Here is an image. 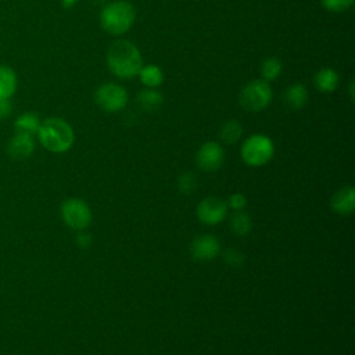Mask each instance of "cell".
<instances>
[{
    "label": "cell",
    "instance_id": "obj_1",
    "mask_svg": "<svg viewBox=\"0 0 355 355\" xmlns=\"http://www.w3.org/2000/svg\"><path fill=\"white\" fill-rule=\"evenodd\" d=\"M107 65L112 75L130 79L139 75L143 64L139 49L129 40H116L107 51Z\"/></svg>",
    "mask_w": 355,
    "mask_h": 355
},
{
    "label": "cell",
    "instance_id": "obj_2",
    "mask_svg": "<svg viewBox=\"0 0 355 355\" xmlns=\"http://www.w3.org/2000/svg\"><path fill=\"white\" fill-rule=\"evenodd\" d=\"M37 136L43 147L53 153L68 151L75 140L73 129L71 125L61 118H47L40 122Z\"/></svg>",
    "mask_w": 355,
    "mask_h": 355
},
{
    "label": "cell",
    "instance_id": "obj_3",
    "mask_svg": "<svg viewBox=\"0 0 355 355\" xmlns=\"http://www.w3.org/2000/svg\"><path fill=\"white\" fill-rule=\"evenodd\" d=\"M135 18V7L126 0H116L103 8L100 14V24L107 33L119 36L130 29Z\"/></svg>",
    "mask_w": 355,
    "mask_h": 355
},
{
    "label": "cell",
    "instance_id": "obj_4",
    "mask_svg": "<svg viewBox=\"0 0 355 355\" xmlns=\"http://www.w3.org/2000/svg\"><path fill=\"white\" fill-rule=\"evenodd\" d=\"M275 154L272 140L265 135H252L241 146V158L250 166H262L268 164Z\"/></svg>",
    "mask_w": 355,
    "mask_h": 355
},
{
    "label": "cell",
    "instance_id": "obj_5",
    "mask_svg": "<svg viewBox=\"0 0 355 355\" xmlns=\"http://www.w3.org/2000/svg\"><path fill=\"white\" fill-rule=\"evenodd\" d=\"M240 105L250 112H258L265 110L272 101V89L269 82L263 79H255L247 83L239 94Z\"/></svg>",
    "mask_w": 355,
    "mask_h": 355
},
{
    "label": "cell",
    "instance_id": "obj_6",
    "mask_svg": "<svg viewBox=\"0 0 355 355\" xmlns=\"http://www.w3.org/2000/svg\"><path fill=\"white\" fill-rule=\"evenodd\" d=\"M94 100L97 105L105 112H118L126 107L128 93L121 85L110 82L97 87Z\"/></svg>",
    "mask_w": 355,
    "mask_h": 355
},
{
    "label": "cell",
    "instance_id": "obj_7",
    "mask_svg": "<svg viewBox=\"0 0 355 355\" xmlns=\"http://www.w3.org/2000/svg\"><path fill=\"white\" fill-rule=\"evenodd\" d=\"M64 222L75 230H83L92 222V211L80 198H68L61 205Z\"/></svg>",
    "mask_w": 355,
    "mask_h": 355
},
{
    "label": "cell",
    "instance_id": "obj_8",
    "mask_svg": "<svg viewBox=\"0 0 355 355\" xmlns=\"http://www.w3.org/2000/svg\"><path fill=\"white\" fill-rule=\"evenodd\" d=\"M223 161H225V151L222 146L216 141L204 143L196 154V164L204 172L218 171L222 166Z\"/></svg>",
    "mask_w": 355,
    "mask_h": 355
},
{
    "label": "cell",
    "instance_id": "obj_9",
    "mask_svg": "<svg viewBox=\"0 0 355 355\" xmlns=\"http://www.w3.org/2000/svg\"><path fill=\"white\" fill-rule=\"evenodd\" d=\"M197 216L205 225H218L227 216V204L218 197H207L197 205Z\"/></svg>",
    "mask_w": 355,
    "mask_h": 355
},
{
    "label": "cell",
    "instance_id": "obj_10",
    "mask_svg": "<svg viewBox=\"0 0 355 355\" xmlns=\"http://www.w3.org/2000/svg\"><path fill=\"white\" fill-rule=\"evenodd\" d=\"M220 252V244L218 239L212 234H202L193 240L190 247V254L193 259L198 262H207L218 257Z\"/></svg>",
    "mask_w": 355,
    "mask_h": 355
},
{
    "label": "cell",
    "instance_id": "obj_11",
    "mask_svg": "<svg viewBox=\"0 0 355 355\" xmlns=\"http://www.w3.org/2000/svg\"><path fill=\"white\" fill-rule=\"evenodd\" d=\"M330 208L338 215H351L355 209V190L351 186L336 191L330 200Z\"/></svg>",
    "mask_w": 355,
    "mask_h": 355
},
{
    "label": "cell",
    "instance_id": "obj_12",
    "mask_svg": "<svg viewBox=\"0 0 355 355\" xmlns=\"http://www.w3.org/2000/svg\"><path fill=\"white\" fill-rule=\"evenodd\" d=\"M35 148V143L31 135L26 133H19L17 132L15 136L11 139L8 144V153L12 158L17 159H24L32 154Z\"/></svg>",
    "mask_w": 355,
    "mask_h": 355
},
{
    "label": "cell",
    "instance_id": "obj_13",
    "mask_svg": "<svg viewBox=\"0 0 355 355\" xmlns=\"http://www.w3.org/2000/svg\"><path fill=\"white\" fill-rule=\"evenodd\" d=\"M338 73L331 68H322L315 75V86L322 93L334 92L338 86Z\"/></svg>",
    "mask_w": 355,
    "mask_h": 355
},
{
    "label": "cell",
    "instance_id": "obj_14",
    "mask_svg": "<svg viewBox=\"0 0 355 355\" xmlns=\"http://www.w3.org/2000/svg\"><path fill=\"white\" fill-rule=\"evenodd\" d=\"M17 73L7 65H0V100H10L17 90Z\"/></svg>",
    "mask_w": 355,
    "mask_h": 355
},
{
    "label": "cell",
    "instance_id": "obj_15",
    "mask_svg": "<svg viewBox=\"0 0 355 355\" xmlns=\"http://www.w3.org/2000/svg\"><path fill=\"white\" fill-rule=\"evenodd\" d=\"M137 104L139 107L143 110V111H147V112H154L157 110H159V107L162 105L164 103V97L162 94L155 90V89H144L141 90L139 94H137Z\"/></svg>",
    "mask_w": 355,
    "mask_h": 355
},
{
    "label": "cell",
    "instance_id": "obj_16",
    "mask_svg": "<svg viewBox=\"0 0 355 355\" xmlns=\"http://www.w3.org/2000/svg\"><path fill=\"white\" fill-rule=\"evenodd\" d=\"M284 100L293 110H301L308 101V90L302 83H295L286 90Z\"/></svg>",
    "mask_w": 355,
    "mask_h": 355
},
{
    "label": "cell",
    "instance_id": "obj_17",
    "mask_svg": "<svg viewBox=\"0 0 355 355\" xmlns=\"http://www.w3.org/2000/svg\"><path fill=\"white\" fill-rule=\"evenodd\" d=\"M139 78H140V82L146 87L155 89L164 82V72L159 67L148 64V65L141 67V69L139 72Z\"/></svg>",
    "mask_w": 355,
    "mask_h": 355
},
{
    "label": "cell",
    "instance_id": "obj_18",
    "mask_svg": "<svg viewBox=\"0 0 355 355\" xmlns=\"http://www.w3.org/2000/svg\"><path fill=\"white\" fill-rule=\"evenodd\" d=\"M40 126V121L39 116L33 112H26L22 114L21 116L17 118L15 121V129L19 133H26V135H33L37 133V129Z\"/></svg>",
    "mask_w": 355,
    "mask_h": 355
},
{
    "label": "cell",
    "instance_id": "obj_19",
    "mask_svg": "<svg viewBox=\"0 0 355 355\" xmlns=\"http://www.w3.org/2000/svg\"><path fill=\"white\" fill-rule=\"evenodd\" d=\"M243 135V126L239 121L236 119H230L227 122L223 123V126L220 128V139L222 141H225L226 144H233L236 143Z\"/></svg>",
    "mask_w": 355,
    "mask_h": 355
},
{
    "label": "cell",
    "instance_id": "obj_20",
    "mask_svg": "<svg viewBox=\"0 0 355 355\" xmlns=\"http://www.w3.org/2000/svg\"><path fill=\"white\" fill-rule=\"evenodd\" d=\"M251 218L243 211H237L230 219V229L237 236H247L251 230Z\"/></svg>",
    "mask_w": 355,
    "mask_h": 355
},
{
    "label": "cell",
    "instance_id": "obj_21",
    "mask_svg": "<svg viewBox=\"0 0 355 355\" xmlns=\"http://www.w3.org/2000/svg\"><path fill=\"white\" fill-rule=\"evenodd\" d=\"M280 72H282V62L276 57H269L262 61L261 75H262L263 80H266V82L275 80L276 78H279Z\"/></svg>",
    "mask_w": 355,
    "mask_h": 355
},
{
    "label": "cell",
    "instance_id": "obj_22",
    "mask_svg": "<svg viewBox=\"0 0 355 355\" xmlns=\"http://www.w3.org/2000/svg\"><path fill=\"white\" fill-rule=\"evenodd\" d=\"M178 186H179V190L186 194V196H190L196 189H197V180H196V176L191 173V172H184L179 176L178 179Z\"/></svg>",
    "mask_w": 355,
    "mask_h": 355
},
{
    "label": "cell",
    "instance_id": "obj_23",
    "mask_svg": "<svg viewBox=\"0 0 355 355\" xmlns=\"http://www.w3.org/2000/svg\"><path fill=\"white\" fill-rule=\"evenodd\" d=\"M320 3L330 12H343L354 4V0H320Z\"/></svg>",
    "mask_w": 355,
    "mask_h": 355
},
{
    "label": "cell",
    "instance_id": "obj_24",
    "mask_svg": "<svg viewBox=\"0 0 355 355\" xmlns=\"http://www.w3.org/2000/svg\"><path fill=\"white\" fill-rule=\"evenodd\" d=\"M223 258L226 261L227 265L230 266H241L245 261V257L243 252H240L237 248H227L225 252H223Z\"/></svg>",
    "mask_w": 355,
    "mask_h": 355
},
{
    "label": "cell",
    "instance_id": "obj_25",
    "mask_svg": "<svg viewBox=\"0 0 355 355\" xmlns=\"http://www.w3.org/2000/svg\"><path fill=\"white\" fill-rule=\"evenodd\" d=\"M226 204H227V207H230L236 211H241L247 205V198L241 193H236L229 197V201Z\"/></svg>",
    "mask_w": 355,
    "mask_h": 355
},
{
    "label": "cell",
    "instance_id": "obj_26",
    "mask_svg": "<svg viewBox=\"0 0 355 355\" xmlns=\"http://www.w3.org/2000/svg\"><path fill=\"white\" fill-rule=\"evenodd\" d=\"M76 243H78L80 247L86 248V247H89V245L92 244V236L87 234V233H80V234H78V237H76Z\"/></svg>",
    "mask_w": 355,
    "mask_h": 355
},
{
    "label": "cell",
    "instance_id": "obj_27",
    "mask_svg": "<svg viewBox=\"0 0 355 355\" xmlns=\"http://www.w3.org/2000/svg\"><path fill=\"white\" fill-rule=\"evenodd\" d=\"M11 112V104L8 100H0V118L7 116Z\"/></svg>",
    "mask_w": 355,
    "mask_h": 355
},
{
    "label": "cell",
    "instance_id": "obj_28",
    "mask_svg": "<svg viewBox=\"0 0 355 355\" xmlns=\"http://www.w3.org/2000/svg\"><path fill=\"white\" fill-rule=\"evenodd\" d=\"M78 1H79V0H61V4H62V7H65V8H71V7H73Z\"/></svg>",
    "mask_w": 355,
    "mask_h": 355
}]
</instances>
